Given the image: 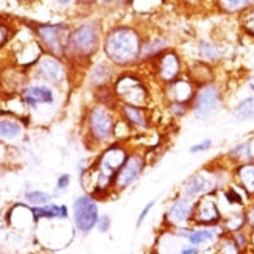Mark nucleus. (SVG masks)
Here are the masks:
<instances>
[{
	"label": "nucleus",
	"instance_id": "8",
	"mask_svg": "<svg viewBox=\"0 0 254 254\" xmlns=\"http://www.w3.org/2000/svg\"><path fill=\"white\" fill-rule=\"evenodd\" d=\"M97 44H98L97 28L91 24H84L72 33L69 46L80 57H89L94 50H97Z\"/></svg>",
	"mask_w": 254,
	"mask_h": 254
},
{
	"label": "nucleus",
	"instance_id": "14",
	"mask_svg": "<svg viewBox=\"0 0 254 254\" xmlns=\"http://www.w3.org/2000/svg\"><path fill=\"white\" fill-rule=\"evenodd\" d=\"M222 234H225L222 225L214 226V228L196 226V228L190 229L189 237H187V242H189L190 245L200 248L204 244H217L218 237L222 236Z\"/></svg>",
	"mask_w": 254,
	"mask_h": 254
},
{
	"label": "nucleus",
	"instance_id": "7",
	"mask_svg": "<svg viewBox=\"0 0 254 254\" xmlns=\"http://www.w3.org/2000/svg\"><path fill=\"white\" fill-rule=\"evenodd\" d=\"M220 106V91L215 84H204L195 94L193 113L198 119L211 117Z\"/></svg>",
	"mask_w": 254,
	"mask_h": 254
},
{
	"label": "nucleus",
	"instance_id": "32",
	"mask_svg": "<svg viewBox=\"0 0 254 254\" xmlns=\"http://www.w3.org/2000/svg\"><path fill=\"white\" fill-rule=\"evenodd\" d=\"M109 226H111V218H109L108 215H103L98 218V223H97V228L100 233H106V231L109 229Z\"/></svg>",
	"mask_w": 254,
	"mask_h": 254
},
{
	"label": "nucleus",
	"instance_id": "30",
	"mask_svg": "<svg viewBox=\"0 0 254 254\" xmlns=\"http://www.w3.org/2000/svg\"><path fill=\"white\" fill-rule=\"evenodd\" d=\"M242 25H244L245 31L254 36V8L248 9L245 16L242 17Z\"/></svg>",
	"mask_w": 254,
	"mask_h": 254
},
{
	"label": "nucleus",
	"instance_id": "25",
	"mask_svg": "<svg viewBox=\"0 0 254 254\" xmlns=\"http://www.w3.org/2000/svg\"><path fill=\"white\" fill-rule=\"evenodd\" d=\"M165 47V44L162 39L159 38H154L148 42H143L142 44V49H140V57L139 58H148V57H158V53Z\"/></svg>",
	"mask_w": 254,
	"mask_h": 254
},
{
	"label": "nucleus",
	"instance_id": "10",
	"mask_svg": "<svg viewBox=\"0 0 254 254\" xmlns=\"http://www.w3.org/2000/svg\"><path fill=\"white\" fill-rule=\"evenodd\" d=\"M214 189H215V181L206 176V173H198L183 186L181 193L186 200L193 201L204 195H212Z\"/></svg>",
	"mask_w": 254,
	"mask_h": 254
},
{
	"label": "nucleus",
	"instance_id": "6",
	"mask_svg": "<svg viewBox=\"0 0 254 254\" xmlns=\"http://www.w3.org/2000/svg\"><path fill=\"white\" fill-rule=\"evenodd\" d=\"M38 36L55 57H63L70 44L69 30L64 25H41L38 28Z\"/></svg>",
	"mask_w": 254,
	"mask_h": 254
},
{
	"label": "nucleus",
	"instance_id": "1",
	"mask_svg": "<svg viewBox=\"0 0 254 254\" xmlns=\"http://www.w3.org/2000/svg\"><path fill=\"white\" fill-rule=\"evenodd\" d=\"M142 41L136 30L116 28L108 33L105 39V53L113 63L119 65H128L140 57Z\"/></svg>",
	"mask_w": 254,
	"mask_h": 254
},
{
	"label": "nucleus",
	"instance_id": "24",
	"mask_svg": "<svg viewBox=\"0 0 254 254\" xmlns=\"http://www.w3.org/2000/svg\"><path fill=\"white\" fill-rule=\"evenodd\" d=\"M229 156H231V158H234V159H237V161H242L244 164L251 162L253 158H254L253 143H251V142H244V143H240V145H237L236 148L231 150Z\"/></svg>",
	"mask_w": 254,
	"mask_h": 254
},
{
	"label": "nucleus",
	"instance_id": "5",
	"mask_svg": "<svg viewBox=\"0 0 254 254\" xmlns=\"http://www.w3.org/2000/svg\"><path fill=\"white\" fill-rule=\"evenodd\" d=\"M98 207L91 196H80L73 203V223L81 233H89L98 223Z\"/></svg>",
	"mask_w": 254,
	"mask_h": 254
},
{
	"label": "nucleus",
	"instance_id": "28",
	"mask_svg": "<svg viewBox=\"0 0 254 254\" xmlns=\"http://www.w3.org/2000/svg\"><path fill=\"white\" fill-rule=\"evenodd\" d=\"M220 5H222V8L225 11H228V13H236V11H242V9H248V6L251 5V2H245V0H239V2H220Z\"/></svg>",
	"mask_w": 254,
	"mask_h": 254
},
{
	"label": "nucleus",
	"instance_id": "13",
	"mask_svg": "<svg viewBox=\"0 0 254 254\" xmlns=\"http://www.w3.org/2000/svg\"><path fill=\"white\" fill-rule=\"evenodd\" d=\"M180 70H181V64L176 53L165 52L159 55V58H156V72L161 81L170 84L180 75Z\"/></svg>",
	"mask_w": 254,
	"mask_h": 254
},
{
	"label": "nucleus",
	"instance_id": "40",
	"mask_svg": "<svg viewBox=\"0 0 254 254\" xmlns=\"http://www.w3.org/2000/svg\"><path fill=\"white\" fill-rule=\"evenodd\" d=\"M250 89H251V91L254 92V78H253V80L250 81Z\"/></svg>",
	"mask_w": 254,
	"mask_h": 254
},
{
	"label": "nucleus",
	"instance_id": "9",
	"mask_svg": "<svg viewBox=\"0 0 254 254\" xmlns=\"http://www.w3.org/2000/svg\"><path fill=\"white\" fill-rule=\"evenodd\" d=\"M89 128L97 140H108L114 131V120L111 113L103 106H95L89 116Z\"/></svg>",
	"mask_w": 254,
	"mask_h": 254
},
{
	"label": "nucleus",
	"instance_id": "11",
	"mask_svg": "<svg viewBox=\"0 0 254 254\" xmlns=\"http://www.w3.org/2000/svg\"><path fill=\"white\" fill-rule=\"evenodd\" d=\"M143 167H145V161H143L140 154H131V156H128L125 165L117 173L114 186L117 189H127L129 184H132L139 178Z\"/></svg>",
	"mask_w": 254,
	"mask_h": 254
},
{
	"label": "nucleus",
	"instance_id": "33",
	"mask_svg": "<svg viewBox=\"0 0 254 254\" xmlns=\"http://www.w3.org/2000/svg\"><path fill=\"white\" fill-rule=\"evenodd\" d=\"M153 206H154V201H150L145 207L142 209V212H140V215H139V218H137V228L145 222V218H147V215L150 214V211L153 209Z\"/></svg>",
	"mask_w": 254,
	"mask_h": 254
},
{
	"label": "nucleus",
	"instance_id": "2",
	"mask_svg": "<svg viewBox=\"0 0 254 254\" xmlns=\"http://www.w3.org/2000/svg\"><path fill=\"white\" fill-rule=\"evenodd\" d=\"M128 159V153L124 147L113 145L108 148L95 165L97 181H95V192H105L109 186H113L116 176L124 167Z\"/></svg>",
	"mask_w": 254,
	"mask_h": 254
},
{
	"label": "nucleus",
	"instance_id": "4",
	"mask_svg": "<svg viewBox=\"0 0 254 254\" xmlns=\"http://www.w3.org/2000/svg\"><path fill=\"white\" fill-rule=\"evenodd\" d=\"M116 94L119 98H122L125 105L143 108L147 102V87L136 76L128 75L119 78L116 83Z\"/></svg>",
	"mask_w": 254,
	"mask_h": 254
},
{
	"label": "nucleus",
	"instance_id": "34",
	"mask_svg": "<svg viewBox=\"0 0 254 254\" xmlns=\"http://www.w3.org/2000/svg\"><path fill=\"white\" fill-rule=\"evenodd\" d=\"M211 145H212V140H211V139H207V140H203L201 143H196V145H193V147L190 148V151H192V153L204 151V150H207V148H211Z\"/></svg>",
	"mask_w": 254,
	"mask_h": 254
},
{
	"label": "nucleus",
	"instance_id": "12",
	"mask_svg": "<svg viewBox=\"0 0 254 254\" xmlns=\"http://www.w3.org/2000/svg\"><path fill=\"white\" fill-rule=\"evenodd\" d=\"M193 206L195 203L190 200L180 196L169 206L167 209V223L170 226H183L186 223H192V215H193Z\"/></svg>",
	"mask_w": 254,
	"mask_h": 254
},
{
	"label": "nucleus",
	"instance_id": "15",
	"mask_svg": "<svg viewBox=\"0 0 254 254\" xmlns=\"http://www.w3.org/2000/svg\"><path fill=\"white\" fill-rule=\"evenodd\" d=\"M167 95L173 103L186 105L193 98V87L187 80H175L167 87Z\"/></svg>",
	"mask_w": 254,
	"mask_h": 254
},
{
	"label": "nucleus",
	"instance_id": "21",
	"mask_svg": "<svg viewBox=\"0 0 254 254\" xmlns=\"http://www.w3.org/2000/svg\"><path fill=\"white\" fill-rule=\"evenodd\" d=\"M122 114L124 119L132 127H147V116L143 113V108H136L124 105L122 106Z\"/></svg>",
	"mask_w": 254,
	"mask_h": 254
},
{
	"label": "nucleus",
	"instance_id": "35",
	"mask_svg": "<svg viewBox=\"0 0 254 254\" xmlns=\"http://www.w3.org/2000/svg\"><path fill=\"white\" fill-rule=\"evenodd\" d=\"M8 38H9V30H8V27L0 24V47H2L3 44L8 41Z\"/></svg>",
	"mask_w": 254,
	"mask_h": 254
},
{
	"label": "nucleus",
	"instance_id": "37",
	"mask_svg": "<svg viewBox=\"0 0 254 254\" xmlns=\"http://www.w3.org/2000/svg\"><path fill=\"white\" fill-rule=\"evenodd\" d=\"M170 109L172 113L176 114V116H183L186 113V105H181V103H172L170 105Z\"/></svg>",
	"mask_w": 254,
	"mask_h": 254
},
{
	"label": "nucleus",
	"instance_id": "39",
	"mask_svg": "<svg viewBox=\"0 0 254 254\" xmlns=\"http://www.w3.org/2000/svg\"><path fill=\"white\" fill-rule=\"evenodd\" d=\"M248 237H250V248L254 251V231H250V233H248Z\"/></svg>",
	"mask_w": 254,
	"mask_h": 254
},
{
	"label": "nucleus",
	"instance_id": "22",
	"mask_svg": "<svg viewBox=\"0 0 254 254\" xmlns=\"http://www.w3.org/2000/svg\"><path fill=\"white\" fill-rule=\"evenodd\" d=\"M215 254H245L239 248L236 240L231 234H222L217 240V251Z\"/></svg>",
	"mask_w": 254,
	"mask_h": 254
},
{
	"label": "nucleus",
	"instance_id": "17",
	"mask_svg": "<svg viewBox=\"0 0 254 254\" xmlns=\"http://www.w3.org/2000/svg\"><path fill=\"white\" fill-rule=\"evenodd\" d=\"M24 100L30 106H36L39 103H52L53 94L46 86H31L24 91Z\"/></svg>",
	"mask_w": 254,
	"mask_h": 254
},
{
	"label": "nucleus",
	"instance_id": "23",
	"mask_svg": "<svg viewBox=\"0 0 254 254\" xmlns=\"http://www.w3.org/2000/svg\"><path fill=\"white\" fill-rule=\"evenodd\" d=\"M234 116L237 120H254V97H248L245 100H242L236 109H234Z\"/></svg>",
	"mask_w": 254,
	"mask_h": 254
},
{
	"label": "nucleus",
	"instance_id": "18",
	"mask_svg": "<svg viewBox=\"0 0 254 254\" xmlns=\"http://www.w3.org/2000/svg\"><path fill=\"white\" fill-rule=\"evenodd\" d=\"M237 180L248 196H254V162L242 164L237 169Z\"/></svg>",
	"mask_w": 254,
	"mask_h": 254
},
{
	"label": "nucleus",
	"instance_id": "20",
	"mask_svg": "<svg viewBox=\"0 0 254 254\" xmlns=\"http://www.w3.org/2000/svg\"><path fill=\"white\" fill-rule=\"evenodd\" d=\"M222 228L225 234H236L239 231H244L247 228V218H245V211L234 212L222 220Z\"/></svg>",
	"mask_w": 254,
	"mask_h": 254
},
{
	"label": "nucleus",
	"instance_id": "3",
	"mask_svg": "<svg viewBox=\"0 0 254 254\" xmlns=\"http://www.w3.org/2000/svg\"><path fill=\"white\" fill-rule=\"evenodd\" d=\"M222 220L223 215L220 212V207L214 195H204L195 201L192 223H195L196 226L214 228L222 225Z\"/></svg>",
	"mask_w": 254,
	"mask_h": 254
},
{
	"label": "nucleus",
	"instance_id": "38",
	"mask_svg": "<svg viewBox=\"0 0 254 254\" xmlns=\"http://www.w3.org/2000/svg\"><path fill=\"white\" fill-rule=\"evenodd\" d=\"M69 180H70V176L69 175H63L61 178L58 180V189H65V187L69 186Z\"/></svg>",
	"mask_w": 254,
	"mask_h": 254
},
{
	"label": "nucleus",
	"instance_id": "31",
	"mask_svg": "<svg viewBox=\"0 0 254 254\" xmlns=\"http://www.w3.org/2000/svg\"><path fill=\"white\" fill-rule=\"evenodd\" d=\"M245 218H247V228L250 231H254V204L245 209Z\"/></svg>",
	"mask_w": 254,
	"mask_h": 254
},
{
	"label": "nucleus",
	"instance_id": "27",
	"mask_svg": "<svg viewBox=\"0 0 254 254\" xmlns=\"http://www.w3.org/2000/svg\"><path fill=\"white\" fill-rule=\"evenodd\" d=\"M200 55L204 60H207V61H215V60L220 58L222 52H220V49L215 46V44L201 42L200 44Z\"/></svg>",
	"mask_w": 254,
	"mask_h": 254
},
{
	"label": "nucleus",
	"instance_id": "29",
	"mask_svg": "<svg viewBox=\"0 0 254 254\" xmlns=\"http://www.w3.org/2000/svg\"><path fill=\"white\" fill-rule=\"evenodd\" d=\"M27 200L31 203V204H35V207H39L42 204H46L49 200H50V196L47 193H44V192H28L27 193Z\"/></svg>",
	"mask_w": 254,
	"mask_h": 254
},
{
	"label": "nucleus",
	"instance_id": "19",
	"mask_svg": "<svg viewBox=\"0 0 254 254\" xmlns=\"http://www.w3.org/2000/svg\"><path fill=\"white\" fill-rule=\"evenodd\" d=\"M31 214L35 222L41 218H65L67 217V207L57 204H46L39 207H31Z\"/></svg>",
	"mask_w": 254,
	"mask_h": 254
},
{
	"label": "nucleus",
	"instance_id": "36",
	"mask_svg": "<svg viewBox=\"0 0 254 254\" xmlns=\"http://www.w3.org/2000/svg\"><path fill=\"white\" fill-rule=\"evenodd\" d=\"M180 254H200V248H198V247H193V245H190V244H187V245H184V247L181 248Z\"/></svg>",
	"mask_w": 254,
	"mask_h": 254
},
{
	"label": "nucleus",
	"instance_id": "26",
	"mask_svg": "<svg viewBox=\"0 0 254 254\" xmlns=\"http://www.w3.org/2000/svg\"><path fill=\"white\" fill-rule=\"evenodd\" d=\"M22 128L19 124L11 120H0V139H14L20 136Z\"/></svg>",
	"mask_w": 254,
	"mask_h": 254
},
{
	"label": "nucleus",
	"instance_id": "16",
	"mask_svg": "<svg viewBox=\"0 0 254 254\" xmlns=\"http://www.w3.org/2000/svg\"><path fill=\"white\" fill-rule=\"evenodd\" d=\"M38 72L44 80L52 81V83H58L63 80L64 76V69L55 58H42L38 65Z\"/></svg>",
	"mask_w": 254,
	"mask_h": 254
}]
</instances>
